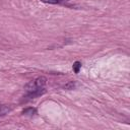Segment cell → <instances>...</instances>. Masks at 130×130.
I'll return each instance as SVG.
<instances>
[{
  "label": "cell",
  "instance_id": "obj_4",
  "mask_svg": "<svg viewBox=\"0 0 130 130\" xmlns=\"http://www.w3.org/2000/svg\"><path fill=\"white\" fill-rule=\"evenodd\" d=\"M72 68H73V71H74L75 73H78V72H79V70H80V68H81V63H80L79 61L74 62V63H73Z\"/></svg>",
  "mask_w": 130,
  "mask_h": 130
},
{
  "label": "cell",
  "instance_id": "obj_1",
  "mask_svg": "<svg viewBox=\"0 0 130 130\" xmlns=\"http://www.w3.org/2000/svg\"><path fill=\"white\" fill-rule=\"evenodd\" d=\"M46 82H47V79L43 76L37 77L36 79L29 81L24 87L25 98H28L29 100H31V99L42 95L45 92Z\"/></svg>",
  "mask_w": 130,
  "mask_h": 130
},
{
  "label": "cell",
  "instance_id": "obj_3",
  "mask_svg": "<svg viewBox=\"0 0 130 130\" xmlns=\"http://www.w3.org/2000/svg\"><path fill=\"white\" fill-rule=\"evenodd\" d=\"M23 115H27V116H32L34 114H36V109L34 108H26L22 111Z\"/></svg>",
  "mask_w": 130,
  "mask_h": 130
},
{
  "label": "cell",
  "instance_id": "obj_6",
  "mask_svg": "<svg viewBox=\"0 0 130 130\" xmlns=\"http://www.w3.org/2000/svg\"><path fill=\"white\" fill-rule=\"evenodd\" d=\"M73 87H74V82H72V81L65 85V88H68V89H72Z\"/></svg>",
  "mask_w": 130,
  "mask_h": 130
},
{
  "label": "cell",
  "instance_id": "obj_2",
  "mask_svg": "<svg viewBox=\"0 0 130 130\" xmlns=\"http://www.w3.org/2000/svg\"><path fill=\"white\" fill-rule=\"evenodd\" d=\"M10 111H11V108L9 106H7V105H0V117L5 116Z\"/></svg>",
  "mask_w": 130,
  "mask_h": 130
},
{
  "label": "cell",
  "instance_id": "obj_5",
  "mask_svg": "<svg viewBox=\"0 0 130 130\" xmlns=\"http://www.w3.org/2000/svg\"><path fill=\"white\" fill-rule=\"evenodd\" d=\"M41 1H43V2H45V3H49V4H57V3H59L61 0H41Z\"/></svg>",
  "mask_w": 130,
  "mask_h": 130
}]
</instances>
